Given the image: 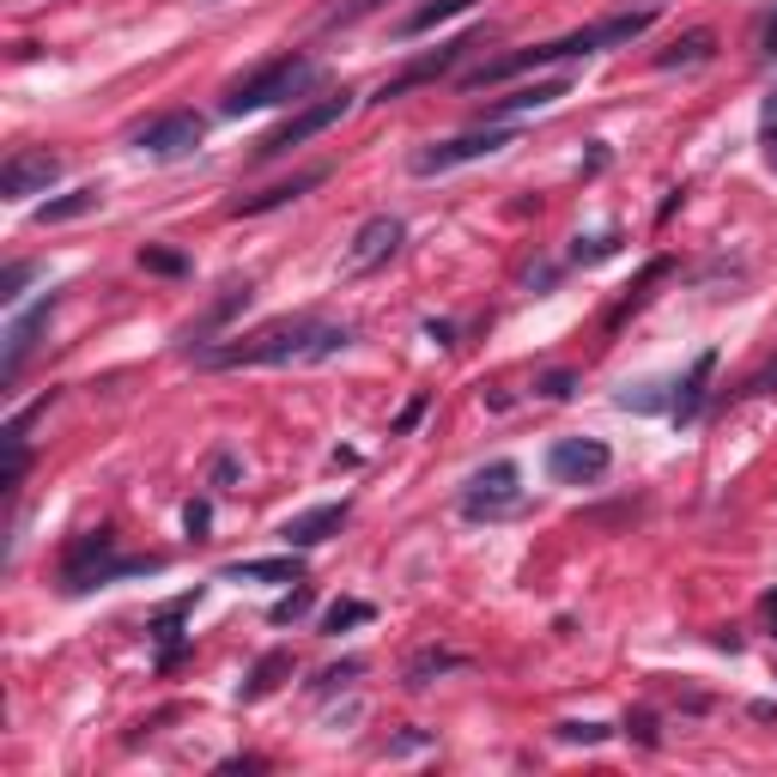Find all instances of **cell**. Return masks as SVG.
Listing matches in <instances>:
<instances>
[{
    "label": "cell",
    "instance_id": "obj_14",
    "mask_svg": "<svg viewBox=\"0 0 777 777\" xmlns=\"http://www.w3.org/2000/svg\"><path fill=\"white\" fill-rule=\"evenodd\" d=\"M346 516H353V511H346V499L341 504H317V511H298V516L279 523V540H286L292 553H310V547H322L329 535H341Z\"/></svg>",
    "mask_w": 777,
    "mask_h": 777
},
{
    "label": "cell",
    "instance_id": "obj_16",
    "mask_svg": "<svg viewBox=\"0 0 777 777\" xmlns=\"http://www.w3.org/2000/svg\"><path fill=\"white\" fill-rule=\"evenodd\" d=\"M219 583H304V559L292 547L279 559H238L219 571Z\"/></svg>",
    "mask_w": 777,
    "mask_h": 777
},
{
    "label": "cell",
    "instance_id": "obj_11",
    "mask_svg": "<svg viewBox=\"0 0 777 777\" xmlns=\"http://www.w3.org/2000/svg\"><path fill=\"white\" fill-rule=\"evenodd\" d=\"M401 238H408V231H401V219L396 213H377V219H365L353 231V243H346V274H370V267H382L389 262V255L401 250Z\"/></svg>",
    "mask_w": 777,
    "mask_h": 777
},
{
    "label": "cell",
    "instance_id": "obj_20",
    "mask_svg": "<svg viewBox=\"0 0 777 777\" xmlns=\"http://www.w3.org/2000/svg\"><path fill=\"white\" fill-rule=\"evenodd\" d=\"M243 304H250V279H231V286H225V298H219V304H213V310H207V317H201V322H195V329H188V346H195V341H207V334H213V329H225V322L238 317Z\"/></svg>",
    "mask_w": 777,
    "mask_h": 777
},
{
    "label": "cell",
    "instance_id": "obj_23",
    "mask_svg": "<svg viewBox=\"0 0 777 777\" xmlns=\"http://www.w3.org/2000/svg\"><path fill=\"white\" fill-rule=\"evenodd\" d=\"M279 674H292V656H286V650H267V656L250 669V681L238 686V698H250V705H255V698H267L279 686Z\"/></svg>",
    "mask_w": 777,
    "mask_h": 777
},
{
    "label": "cell",
    "instance_id": "obj_7",
    "mask_svg": "<svg viewBox=\"0 0 777 777\" xmlns=\"http://www.w3.org/2000/svg\"><path fill=\"white\" fill-rule=\"evenodd\" d=\"M201 134H207V122H201L195 110H171V116H152L146 128H134V146H140L146 159L171 164V159H188V152H195Z\"/></svg>",
    "mask_w": 777,
    "mask_h": 777
},
{
    "label": "cell",
    "instance_id": "obj_40",
    "mask_svg": "<svg viewBox=\"0 0 777 777\" xmlns=\"http://www.w3.org/2000/svg\"><path fill=\"white\" fill-rule=\"evenodd\" d=\"M425 334H432L437 346H449V341H456V329H449V322H425Z\"/></svg>",
    "mask_w": 777,
    "mask_h": 777
},
{
    "label": "cell",
    "instance_id": "obj_19",
    "mask_svg": "<svg viewBox=\"0 0 777 777\" xmlns=\"http://www.w3.org/2000/svg\"><path fill=\"white\" fill-rule=\"evenodd\" d=\"M553 98H565V80H535V85H523V92H511V98H492L487 116L504 122V116H516V110H547Z\"/></svg>",
    "mask_w": 777,
    "mask_h": 777
},
{
    "label": "cell",
    "instance_id": "obj_4",
    "mask_svg": "<svg viewBox=\"0 0 777 777\" xmlns=\"http://www.w3.org/2000/svg\"><path fill=\"white\" fill-rule=\"evenodd\" d=\"M310 85H317V61H310V55H274V61H262L255 73H243L238 85H225V116L292 104V98L310 92Z\"/></svg>",
    "mask_w": 777,
    "mask_h": 777
},
{
    "label": "cell",
    "instance_id": "obj_26",
    "mask_svg": "<svg viewBox=\"0 0 777 777\" xmlns=\"http://www.w3.org/2000/svg\"><path fill=\"white\" fill-rule=\"evenodd\" d=\"M389 0H334V7H322V31H346V25H358V19H370V13H382Z\"/></svg>",
    "mask_w": 777,
    "mask_h": 777
},
{
    "label": "cell",
    "instance_id": "obj_18",
    "mask_svg": "<svg viewBox=\"0 0 777 777\" xmlns=\"http://www.w3.org/2000/svg\"><path fill=\"white\" fill-rule=\"evenodd\" d=\"M98 201H104V188L85 183V188H67V195L43 201L37 207V225H67V219H85V213H98Z\"/></svg>",
    "mask_w": 777,
    "mask_h": 777
},
{
    "label": "cell",
    "instance_id": "obj_13",
    "mask_svg": "<svg viewBox=\"0 0 777 777\" xmlns=\"http://www.w3.org/2000/svg\"><path fill=\"white\" fill-rule=\"evenodd\" d=\"M49 310H55V292H49V298H37L31 310H19V317L7 322V365H0V382H7V389H13L19 370H25L31 353H37V334H43V322H49Z\"/></svg>",
    "mask_w": 777,
    "mask_h": 777
},
{
    "label": "cell",
    "instance_id": "obj_6",
    "mask_svg": "<svg viewBox=\"0 0 777 777\" xmlns=\"http://www.w3.org/2000/svg\"><path fill=\"white\" fill-rule=\"evenodd\" d=\"M346 110H353V98H346V92H334V98H317V104H304L298 116H286V122H279V128L267 134L262 146H255V159H262V164H267V159H279V152H292V146H304V140H310V134L334 128V122H341Z\"/></svg>",
    "mask_w": 777,
    "mask_h": 777
},
{
    "label": "cell",
    "instance_id": "obj_10",
    "mask_svg": "<svg viewBox=\"0 0 777 777\" xmlns=\"http://www.w3.org/2000/svg\"><path fill=\"white\" fill-rule=\"evenodd\" d=\"M55 176H61V152H49V146H25V152H13V159L0 164V195H7V201H31V195H43Z\"/></svg>",
    "mask_w": 777,
    "mask_h": 777
},
{
    "label": "cell",
    "instance_id": "obj_32",
    "mask_svg": "<svg viewBox=\"0 0 777 777\" xmlns=\"http://www.w3.org/2000/svg\"><path fill=\"white\" fill-rule=\"evenodd\" d=\"M614 250H619V238H614V231H602V238H578V250H571V255H578V262H607Z\"/></svg>",
    "mask_w": 777,
    "mask_h": 777
},
{
    "label": "cell",
    "instance_id": "obj_12",
    "mask_svg": "<svg viewBox=\"0 0 777 777\" xmlns=\"http://www.w3.org/2000/svg\"><path fill=\"white\" fill-rule=\"evenodd\" d=\"M468 49H480V31H475V37H456V43H437L432 55L408 61V67L396 73V80H382V85H377V104H396L401 92H413V85H425V80H437V73H449V67H456Z\"/></svg>",
    "mask_w": 777,
    "mask_h": 777
},
{
    "label": "cell",
    "instance_id": "obj_31",
    "mask_svg": "<svg viewBox=\"0 0 777 777\" xmlns=\"http://www.w3.org/2000/svg\"><path fill=\"white\" fill-rule=\"evenodd\" d=\"M358 674H365V662H358V656H346L341 669H329V674H322V681H317V693H341V686H353Z\"/></svg>",
    "mask_w": 777,
    "mask_h": 777
},
{
    "label": "cell",
    "instance_id": "obj_28",
    "mask_svg": "<svg viewBox=\"0 0 777 777\" xmlns=\"http://www.w3.org/2000/svg\"><path fill=\"white\" fill-rule=\"evenodd\" d=\"M140 267H146V274H188V255H176V250H152V243H146V250H140Z\"/></svg>",
    "mask_w": 777,
    "mask_h": 777
},
{
    "label": "cell",
    "instance_id": "obj_24",
    "mask_svg": "<svg viewBox=\"0 0 777 777\" xmlns=\"http://www.w3.org/2000/svg\"><path fill=\"white\" fill-rule=\"evenodd\" d=\"M188 607H195V595L171 602V607L159 614V626H152V632H159V662H164V669H171V662L183 656V632H176V626H183V614H188Z\"/></svg>",
    "mask_w": 777,
    "mask_h": 777
},
{
    "label": "cell",
    "instance_id": "obj_17",
    "mask_svg": "<svg viewBox=\"0 0 777 777\" xmlns=\"http://www.w3.org/2000/svg\"><path fill=\"white\" fill-rule=\"evenodd\" d=\"M322 176H329V171H322V164H317V171H298V176H286V183L262 188V195H243V201H238V207H231V213H243V219H255V213H274V207H286V201L310 195V188H317Z\"/></svg>",
    "mask_w": 777,
    "mask_h": 777
},
{
    "label": "cell",
    "instance_id": "obj_9",
    "mask_svg": "<svg viewBox=\"0 0 777 777\" xmlns=\"http://www.w3.org/2000/svg\"><path fill=\"white\" fill-rule=\"evenodd\" d=\"M607 468H614V449H607L602 437H559V444L547 449V475L565 480V487H590Z\"/></svg>",
    "mask_w": 777,
    "mask_h": 777
},
{
    "label": "cell",
    "instance_id": "obj_27",
    "mask_svg": "<svg viewBox=\"0 0 777 777\" xmlns=\"http://www.w3.org/2000/svg\"><path fill=\"white\" fill-rule=\"evenodd\" d=\"M365 619H377L370 602H334L329 614H322V632H346V626H365Z\"/></svg>",
    "mask_w": 777,
    "mask_h": 777
},
{
    "label": "cell",
    "instance_id": "obj_29",
    "mask_svg": "<svg viewBox=\"0 0 777 777\" xmlns=\"http://www.w3.org/2000/svg\"><path fill=\"white\" fill-rule=\"evenodd\" d=\"M304 614H310V590H304V583H298L292 595H279L274 607H267V619H274V626H292V619H304Z\"/></svg>",
    "mask_w": 777,
    "mask_h": 777
},
{
    "label": "cell",
    "instance_id": "obj_30",
    "mask_svg": "<svg viewBox=\"0 0 777 777\" xmlns=\"http://www.w3.org/2000/svg\"><path fill=\"white\" fill-rule=\"evenodd\" d=\"M571 389H578V370H540L535 377V396H547V401H565Z\"/></svg>",
    "mask_w": 777,
    "mask_h": 777
},
{
    "label": "cell",
    "instance_id": "obj_36",
    "mask_svg": "<svg viewBox=\"0 0 777 777\" xmlns=\"http://www.w3.org/2000/svg\"><path fill=\"white\" fill-rule=\"evenodd\" d=\"M425 408H432V396H413L408 408H401V420H396V432H413V425L425 420Z\"/></svg>",
    "mask_w": 777,
    "mask_h": 777
},
{
    "label": "cell",
    "instance_id": "obj_25",
    "mask_svg": "<svg viewBox=\"0 0 777 777\" xmlns=\"http://www.w3.org/2000/svg\"><path fill=\"white\" fill-rule=\"evenodd\" d=\"M711 55H717V37H711V31H686L674 49L656 55V67H698V61H711Z\"/></svg>",
    "mask_w": 777,
    "mask_h": 777
},
{
    "label": "cell",
    "instance_id": "obj_3",
    "mask_svg": "<svg viewBox=\"0 0 777 777\" xmlns=\"http://www.w3.org/2000/svg\"><path fill=\"white\" fill-rule=\"evenodd\" d=\"M159 571H164L159 553L122 559L110 528H85V535L67 547V559H61V590L85 595V590H104V583H122V578H159Z\"/></svg>",
    "mask_w": 777,
    "mask_h": 777
},
{
    "label": "cell",
    "instance_id": "obj_2",
    "mask_svg": "<svg viewBox=\"0 0 777 777\" xmlns=\"http://www.w3.org/2000/svg\"><path fill=\"white\" fill-rule=\"evenodd\" d=\"M650 25H656V7H638V13H614V19H602V25L571 31V37H553V43H535V49H511V55H499V61L475 67V73H468L461 85H468V92H487V85H504V80H516V73H535V67L571 61V55H602V49H619V43H638Z\"/></svg>",
    "mask_w": 777,
    "mask_h": 777
},
{
    "label": "cell",
    "instance_id": "obj_39",
    "mask_svg": "<svg viewBox=\"0 0 777 777\" xmlns=\"http://www.w3.org/2000/svg\"><path fill=\"white\" fill-rule=\"evenodd\" d=\"M759 49H765V55H772V61H777V13L765 19V31H759Z\"/></svg>",
    "mask_w": 777,
    "mask_h": 777
},
{
    "label": "cell",
    "instance_id": "obj_38",
    "mask_svg": "<svg viewBox=\"0 0 777 777\" xmlns=\"http://www.w3.org/2000/svg\"><path fill=\"white\" fill-rule=\"evenodd\" d=\"M231 480H238V461L219 456V461H213V487H231Z\"/></svg>",
    "mask_w": 777,
    "mask_h": 777
},
{
    "label": "cell",
    "instance_id": "obj_37",
    "mask_svg": "<svg viewBox=\"0 0 777 777\" xmlns=\"http://www.w3.org/2000/svg\"><path fill=\"white\" fill-rule=\"evenodd\" d=\"M626 729H632V735L644 741V747H656V717H650V711H638V717H632V723H626Z\"/></svg>",
    "mask_w": 777,
    "mask_h": 777
},
{
    "label": "cell",
    "instance_id": "obj_35",
    "mask_svg": "<svg viewBox=\"0 0 777 777\" xmlns=\"http://www.w3.org/2000/svg\"><path fill=\"white\" fill-rule=\"evenodd\" d=\"M183 523H188V535H207V528H213V504L207 499H195V504H188V511H183Z\"/></svg>",
    "mask_w": 777,
    "mask_h": 777
},
{
    "label": "cell",
    "instance_id": "obj_5",
    "mask_svg": "<svg viewBox=\"0 0 777 777\" xmlns=\"http://www.w3.org/2000/svg\"><path fill=\"white\" fill-rule=\"evenodd\" d=\"M504 146H516V128H504V122H487V128H468V134H456V140L420 146V152L408 159V171H413V176H444V171H456V164L492 159V152H504Z\"/></svg>",
    "mask_w": 777,
    "mask_h": 777
},
{
    "label": "cell",
    "instance_id": "obj_21",
    "mask_svg": "<svg viewBox=\"0 0 777 777\" xmlns=\"http://www.w3.org/2000/svg\"><path fill=\"white\" fill-rule=\"evenodd\" d=\"M456 669H468V656H461V650H420V656L408 662V686L420 693V686H432L437 674H456Z\"/></svg>",
    "mask_w": 777,
    "mask_h": 777
},
{
    "label": "cell",
    "instance_id": "obj_22",
    "mask_svg": "<svg viewBox=\"0 0 777 777\" xmlns=\"http://www.w3.org/2000/svg\"><path fill=\"white\" fill-rule=\"evenodd\" d=\"M468 7H475V0H425V7H413V13L396 25V37H420V31H432V25H444V19L468 13Z\"/></svg>",
    "mask_w": 777,
    "mask_h": 777
},
{
    "label": "cell",
    "instance_id": "obj_33",
    "mask_svg": "<svg viewBox=\"0 0 777 777\" xmlns=\"http://www.w3.org/2000/svg\"><path fill=\"white\" fill-rule=\"evenodd\" d=\"M607 735H614L607 723H559V741H590L595 747V741H607Z\"/></svg>",
    "mask_w": 777,
    "mask_h": 777
},
{
    "label": "cell",
    "instance_id": "obj_1",
    "mask_svg": "<svg viewBox=\"0 0 777 777\" xmlns=\"http://www.w3.org/2000/svg\"><path fill=\"white\" fill-rule=\"evenodd\" d=\"M353 341V329H334L322 317H286L267 322V329L243 334V341L225 346H201V365L207 370H238V365H317V358H334L341 346Z\"/></svg>",
    "mask_w": 777,
    "mask_h": 777
},
{
    "label": "cell",
    "instance_id": "obj_34",
    "mask_svg": "<svg viewBox=\"0 0 777 777\" xmlns=\"http://www.w3.org/2000/svg\"><path fill=\"white\" fill-rule=\"evenodd\" d=\"M25 279H31V262H13V267H7V274H0V304H13Z\"/></svg>",
    "mask_w": 777,
    "mask_h": 777
},
{
    "label": "cell",
    "instance_id": "obj_8",
    "mask_svg": "<svg viewBox=\"0 0 777 777\" xmlns=\"http://www.w3.org/2000/svg\"><path fill=\"white\" fill-rule=\"evenodd\" d=\"M523 504V475H516V461H492V468H480L475 480H468V492H461V516H504Z\"/></svg>",
    "mask_w": 777,
    "mask_h": 777
},
{
    "label": "cell",
    "instance_id": "obj_15",
    "mask_svg": "<svg viewBox=\"0 0 777 777\" xmlns=\"http://www.w3.org/2000/svg\"><path fill=\"white\" fill-rule=\"evenodd\" d=\"M711 377H717V353H698L693 370L674 382V396H669V420L674 425H693L698 413H705V401H711Z\"/></svg>",
    "mask_w": 777,
    "mask_h": 777
}]
</instances>
